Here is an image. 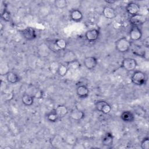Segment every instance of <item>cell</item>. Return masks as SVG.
<instances>
[{
    "mask_svg": "<svg viewBox=\"0 0 149 149\" xmlns=\"http://www.w3.org/2000/svg\"><path fill=\"white\" fill-rule=\"evenodd\" d=\"M115 49L120 53L127 52L131 47L132 42L127 38L123 37L118 39L115 42Z\"/></svg>",
    "mask_w": 149,
    "mask_h": 149,
    "instance_id": "obj_1",
    "label": "cell"
},
{
    "mask_svg": "<svg viewBox=\"0 0 149 149\" xmlns=\"http://www.w3.org/2000/svg\"><path fill=\"white\" fill-rule=\"evenodd\" d=\"M147 81L146 74L141 70H134L131 76V81L136 86H141L145 85Z\"/></svg>",
    "mask_w": 149,
    "mask_h": 149,
    "instance_id": "obj_2",
    "label": "cell"
},
{
    "mask_svg": "<svg viewBox=\"0 0 149 149\" xmlns=\"http://www.w3.org/2000/svg\"><path fill=\"white\" fill-rule=\"evenodd\" d=\"M137 66L136 60L132 58H125L121 62L120 68L127 72L134 71Z\"/></svg>",
    "mask_w": 149,
    "mask_h": 149,
    "instance_id": "obj_3",
    "label": "cell"
},
{
    "mask_svg": "<svg viewBox=\"0 0 149 149\" xmlns=\"http://www.w3.org/2000/svg\"><path fill=\"white\" fill-rule=\"evenodd\" d=\"M95 109L105 115L109 113L112 110V106L108 102L104 100H98L95 102Z\"/></svg>",
    "mask_w": 149,
    "mask_h": 149,
    "instance_id": "obj_4",
    "label": "cell"
},
{
    "mask_svg": "<svg viewBox=\"0 0 149 149\" xmlns=\"http://www.w3.org/2000/svg\"><path fill=\"white\" fill-rule=\"evenodd\" d=\"M147 19L146 16H145L143 14H137L133 16H130L129 18V22L132 26L140 27L144 23L146 22Z\"/></svg>",
    "mask_w": 149,
    "mask_h": 149,
    "instance_id": "obj_5",
    "label": "cell"
},
{
    "mask_svg": "<svg viewBox=\"0 0 149 149\" xmlns=\"http://www.w3.org/2000/svg\"><path fill=\"white\" fill-rule=\"evenodd\" d=\"M100 35V31L98 29H93L87 30L85 33V38L89 42L96 41Z\"/></svg>",
    "mask_w": 149,
    "mask_h": 149,
    "instance_id": "obj_6",
    "label": "cell"
},
{
    "mask_svg": "<svg viewBox=\"0 0 149 149\" xmlns=\"http://www.w3.org/2000/svg\"><path fill=\"white\" fill-rule=\"evenodd\" d=\"M125 9L126 12L130 16H133L139 14L140 11V6L135 2H129L127 3Z\"/></svg>",
    "mask_w": 149,
    "mask_h": 149,
    "instance_id": "obj_7",
    "label": "cell"
},
{
    "mask_svg": "<svg viewBox=\"0 0 149 149\" xmlns=\"http://www.w3.org/2000/svg\"><path fill=\"white\" fill-rule=\"evenodd\" d=\"M23 38L27 41H32L37 38V33L34 29L31 27H27L21 31Z\"/></svg>",
    "mask_w": 149,
    "mask_h": 149,
    "instance_id": "obj_8",
    "label": "cell"
},
{
    "mask_svg": "<svg viewBox=\"0 0 149 149\" xmlns=\"http://www.w3.org/2000/svg\"><path fill=\"white\" fill-rule=\"evenodd\" d=\"M143 36L141 29L139 27L132 26L129 31V38L131 41H137L141 40Z\"/></svg>",
    "mask_w": 149,
    "mask_h": 149,
    "instance_id": "obj_9",
    "label": "cell"
},
{
    "mask_svg": "<svg viewBox=\"0 0 149 149\" xmlns=\"http://www.w3.org/2000/svg\"><path fill=\"white\" fill-rule=\"evenodd\" d=\"M76 93L77 97L80 99L87 98L89 96L90 91L88 87L85 84H79L76 87Z\"/></svg>",
    "mask_w": 149,
    "mask_h": 149,
    "instance_id": "obj_10",
    "label": "cell"
},
{
    "mask_svg": "<svg viewBox=\"0 0 149 149\" xmlns=\"http://www.w3.org/2000/svg\"><path fill=\"white\" fill-rule=\"evenodd\" d=\"M83 64L87 69L91 70L97 66L98 64V59L94 56H87L83 60Z\"/></svg>",
    "mask_w": 149,
    "mask_h": 149,
    "instance_id": "obj_11",
    "label": "cell"
},
{
    "mask_svg": "<svg viewBox=\"0 0 149 149\" xmlns=\"http://www.w3.org/2000/svg\"><path fill=\"white\" fill-rule=\"evenodd\" d=\"M102 14L106 19L109 20L114 19L117 15V13L114 8L109 6L104 7L102 11Z\"/></svg>",
    "mask_w": 149,
    "mask_h": 149,
    "instance_id": "obj_12",
    "label": "cell"
},
{
    "mask_svg": "<svg viewBox=\"0 0 149 149\" xmlns=\"http://www.w3.org/2000/svg\"><path fill=\"white\" fill-rule=\"evenodd\" d=\"M69 17L71 20L74 22H80L83 20V15L78 9H73L70 11Z\"/></svg>",
    "mask_w": 149,
    "mask_h": 149,
    "instance_id": "obj_13",
    "label": "cell"
},
{
    "mask_svg": "<svg viewBox=\"0 0 149 149\" xmlns=\"http://www.w3.org/2000/svg\"><path fill=\"white\" fill-rule=\"evenodd\" d=\"M70 117L74 120L80 121L85 118V113L81 109L75 108L70 111Z\"/></svg>",
    "mask_w": 149,
    "mask_h": 149,
    "instance_id": "obj_14",
    "label": "cell"
},
{
    "mask_svg": "<svg viewBox=\"0 0 149 149\" xmlns=\"http://www.w3.org/2000/svg\"><path fill=\"white\" fill-rule=\"evenodd\" d=\"M120 119L122 121L126 123H132L134 122L135 116L130 111H124L120 115Z\"/></svg>",
    "mask_w": 149,
    "mask_h": 149,
    "instance_id": "obj_15",
    "label": "cell"
},
{
    "mask_svg": "<svg viewBox=\"0 0 149 149\" xmlns=\"http://www.w3.org/2000/svg\"><path fill=\"white\" fill-rule=\"evenodd\" d=\"M101 143L104 146L107 147L112 146L113 143V136L112 133L111 132L106 133L102 138Z\"/></svg>",
    "mask_w": 149,
    "mask_h": 149,
    "instance_id": "obj_16",
    "label": "cell"
},
{
    "mask_svg": "<svg viewBox=\"0 0 149 149\" xmlns=\"http://www.w3.org/2000/svg\"><path fill=\"white\" fill-rule=\"evenodd\" d=\"M62 59L65 63H68L73 61L77 59L76 54L70 50L66 51L62 56Z\"/></svg>",
    "mask_w": 149,
    "mask_h": 149,
    "instance_id": "obj_17",
    "label": "cell"
},
{
    "mask_svg": "<svg viewBox=\"0 0 149 149\" xmlns=\"http://www.w3.org/2000/svg\"><path fill=\"white\" fill-rule=\"evenodd\" d=\"M6 80L10 84H16L20 80L19 76L15 72L10 71L6 75Z\"/></svg>",
    "mask_w": 149,
    "mask_h": 149,
    "instance_id": "obj_18",
    "label": "cell"
},
{
    "mask_svg": "<svg viewBox=\"0 0 149 149\" xmlns=\"http://www.w3.org/2000/svg\"><path fill=\"white\" fill-rule=\"evenodd\" d=\"M45 119L49 122L55 123L58 122L61 118L58 115L55 109H53L46 113Z\"/></svg>",
    "mask_w": 149,
    "mask_h": 149,
    "instance_id": "obj_19",
    "label": "cell"
},
{
    "mask_svg": "<svg viewBox=\"0 0 149 149\" xmlns=\"http://www.w3.org/2000/svg\"><path fill=\"white\" fill-rule=\"evenodd\" d=\"M21 100L23 105L27 107H30L34 104V97L29 94H24L22 96Z\"/></svg>",
    "mask_w": 149,
    "mask_h": 149,
    "instance_id": "obj_20",
    "label": "cell"
},
{
    "mask_svg": "<svg viewBox=\"0 0 149 149\" xmlns=\"http://www.w3.org/2000/svg\"><path fill=\"white\" fill-rule=\"evenodd\" d=\"M55 110L60 118L65 116L69 113L68 108L66 105L62 104L58 105L55 108Z\"/></svg>",
    "mask_w": 149,
    "mask_h": 149,
    "instance_id": "obj_21",
    "label": "cell"
},
{
    "mask_svg": "<svg viewBox=\"0 0 149 149\" xmlns=\"http://www.w3.org/2000/svg\"><path fill=\"white\" fill-rule=\"evenodd\" d=\"M54 44L58 51H65L67 47V42L63 38H57L54 41Z\"/></svg>",
    "mask_w": 149,
    "mask_h": 149,
    "instance_id": "obj_22",
    "label": "cell"
},
{
    "mask_svg": "<svg viewBox=\"0 0 149 149\" xmlns=\"http://www.w3.org/2000/svg\"><path fill=\"white\" fill-rule=\"evenodd\" d=\"M69 70L68 68L67 65L65 63H62L58 65L56 72L59 76L61 77H63L67 74Z\"/></svg>",
    "mask_w": 149,
    "mask_h": 149,
    "instance_id": "obj_23",
    "label": "cell"
},
{
    "mask_svg": "<svg viewBox=\"0 0 149 149\" xmlns=\"http://www.w3.org/2000/svg\"><path fill=\"white\" fill-rule=\"evenodd\" d=\"M66 64L67 65L69 70H76L81 67V63H80L78 59L73 61Z\"/></svg>",
    "mask_w": 149,
    "mask_h": 149,
    "instance_id": "obj_24",
    "label": "cell"
},
{
    "mask_svg": "<svg viewBox=\"0 0 149 149\" xmlns=\"http://www.w3.org/2000/svg\"><path fill=\"white\" fill-rule=\"evenodd\" d=\"M77 141V139L76 136L73 134H69L67 135L65 139V141L68 145L70 146H74Z\"/></svg>",
    "mask_w": 149,
    "mask_h": 149,
    "instance_id": "obj_25",
    "label": "cell"
},
{
    "mask_svg": "<svg viewBox=\"0 0 149 149\" xmlns=\"http://www.w3.org/2000/svg\"><path fill=\"white\" fill-rule=\"evenodd\" d=\"M54 5L56 8L63 9L68 6V2L66 0H55Z\"/></svg>",
    "mask_w": 149,
    "mask_h": 149,
    "instance_id": "obj_26",
    "label": "cell"
},
{
    "mask_svg": "<svg viewBox=\"0 0 149 149\" xmlns=\"http://www.w3.org/2000/svg\"><path fill=\"white\" fill-rule=\"evenodd\" d=\"M1 17L5 22H9L11 19V16L10 12L7 10V9H4L1 10Z\"/></svg>",
    "mask_w": 149,
    "mask_h": 149,
    "instance_id": "obj_27",
    "label": "cell"
},
{
    "mask_svg": "<svg viewBox=\"0 0 149 149\" xmlns=\"http://www.w3.org/2000/svg\"><path fill=\"white\" fill-rule=\"evenodd\" d=\"M141 148L143 149H148L149 148V138L148 137L146 136L144 137L142 140L141 141L140 143Z\"/></svg>",
    "mask_w": 149,
    "mask_h": 149,
    "instance_id": "obj_28",
    "label": "cell"
},
{
    "mask_svg": "<svg viewBox=\"0 0 149 149\" xmlns=\"http://www.w3.org/2000/svg\"><path fill=\"white\" fill-rule=\"evenodd\" d=\"M143 44V46L144 47V48H148V46H149V38H148V37H147L144 39Z\"/></svg>",
    "mask_w": 149,
    "mask_h": 149,
    "instance_id": "obj_29",
    "label": "cell"
},
{
    "mask_svg": "<svg viewBox=\"0 0 149 149\" xmlns=\"http://www.w3.org/2000/svg\"><path fill=\"white\" fill-rule=\"evenodd\" d=\"M5 99L7 100H10L13 97V94L12 93H6L5 95Z\"/></svg>",
    "mask_w": 149,
    "mask_h": 149,
    "instance_id": "obj_30",
    "label": "cell"
},
{
    "mask_svg": "<svg viewBox=\"0 0 149 149\" xmlns=\"http://www.w3.org/2000/svg\"><path fill=\"white\" fill-rule=\"evenodd\" d=\"M105 2L107 3H111V4H112V3L115 2V1H111H111H105Z\"/></svg>",
    "mask_w": 149,
    "mask_h": 149,
    "instance_id": "obj_31",
    "label": "cell"
}]
</instances>
